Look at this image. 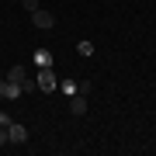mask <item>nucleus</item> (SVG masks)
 <instances>
[{
  "instance_id": "obj_1",
  "label": "nucleus",
  "mask_w": 156,
  "mask_h": 156,
  "mask_svg": "<svg viewBox=\"0 0 156 156\" xmlns=\"http://www.w3.org/2000/svg\"><path fill=\"white\" fill-rule=\"evenodd\" d=\"M31 24L42 28V31H49V28H56V14L45 11V7H38V11H31Z\"/></svg>"
},
{
  "instance_id": "obj_2",
  "label": "nucleus",
  "mask_w": 156,
  "mask_h": 156,
  "mask_svg": "<svg viewBox=\"0 0 156 156\" xmlns=\"http://www.w3.org/2000/svg\"><path fill=\"white\" fill-rule=\"evenodd\" d=\"M38 90L42 94H56V73H52V66H45V69H38Z\"/></svg>"
},
{
  "instance_id": "obj_3",
  "label": "nucleus",
  "mask_w": 156,
  "mask_h": 156,
  "mask_svg": "<svg viewBox=\"0 0 156 156\" xmlns=\"http://www.w3.org/2000/svg\"><path fill=\"white\" fill-rule=\"evenodd\" d=\"M24 90H21V83H14V80H0V97L4 101H17Z\"/></svg>"
},
{
  "instance_id": "obj_4",
  "label": "nucleus",
  "mask_w": 156,
  "mask_h": 156,
  "mask_svg": "<svg viewBox=\"0 0 156 156\" xmlns=\"http://www.w3.org/2000/svg\"><path fill=\"white\" fill-rule=\"evenodd\" d=\"M69 111L76 115V118H83L87 115V94H73L69 97Z\"/></svg>"
},
{
  "instance_id": "obj_5",
  "label": "nucleus",
  "mask_w": 156,
  "mask_h": 156,
  "mask_svg": "<svg viewBox=\"0 0 156 156\" xmlns=\"http://www.w3.org/2000/svg\"><path fill=\"white\" fill-rule=\"evenodd\" d=\"M31 62H35V66H38V69H45V66H52V49H45V45H42V49H35V56H31Z\"/></svg>"
},
{
  "instance_id": "obj_6",
  "label": "nucleus",
  "mask_w": 156,
  "mask_h": 156,
  "mask_svg": "<svg viewBox=\"0 0 156 156\" xmlns=\"http://www.w3.org/2000/svg\"><path fill=\"white\" fill-rule=\"evenodd\" d=\"M7 135H11V142L17 146V142H24V139H28V128H24V125H17V122H11V125H7Z\"/></svg>"
},
{
  "instance_id": "obj_7",
  "label": "nucleus",
  "mask_w": 156,
  "mask_h": 156,
  "mask_svg": "<svg viewBox=\"0 0 156 156\" xmlns=\"http://www.w3.org/2000/svg\"><path fill=\"white\" fill-rule=\"evenodd\" d=\"M7 80L21 83V90H24V80H28V69H24V66H11V73H7Z\"/></svg>"
},
{
  "instance_id": "obj_8",
  "label": "nucleus",
  "mask_w": 156,
  "mask_h": 156,
  "mask_svg": "<svg viewBox=\"0 0 156 156\" xmlns=\"http://www.w3.org/2000/svg\"><path fill=\"white\" fill-rule=\"evenodd\" d=\"M59 94H66V97H73V94H80V83H76V80H59Z\"/></svg>"
},
{
  "instance_id": "obj_9",
  "label": "nucleus",
  "mask_w": 156,
  "mask_h": 156,
  "mask_svg": "<svg viewBox=\"0 0 156 156\" xmlns=\"http://www.w3.org/2000/svg\"><path fill=\"white\" fill-rule=\"evenodd\" d=\"M76 52H80L83 59H87V56H94V42H87V38H83V42L76 45Z\"/></svg>"
},
{
  "instance_id": "obj_10",
  "label": "nucleus",
  "mask_w": 156,
  "mask_h": 156,
  "mask_svg": "<svg viewBox=\"0 0 156 156\" xmlns=\"http://www.w3.org/2000/svg\"><path fill=\"white\" fill-rule=\"evenodd\" d=\"M21 4H24V11H28V14H31V11H38V0H21Z\"/></svg>"
},
{
  "instance_id": "obj_11",
  "label": "nucleus",
  "mask_w": 156,
  "mask_h": 156,
  "mask_svg": "<svg viewBox=\"0 0 156 156\" xmlns=\"http://www.w3.org/2000/svg\"><path fill=\"white\" fill-rule=\"evenodd\" d=\"M11 142V135H7V125H0V146H7Z\"/></svg>"
}]
</instances>
